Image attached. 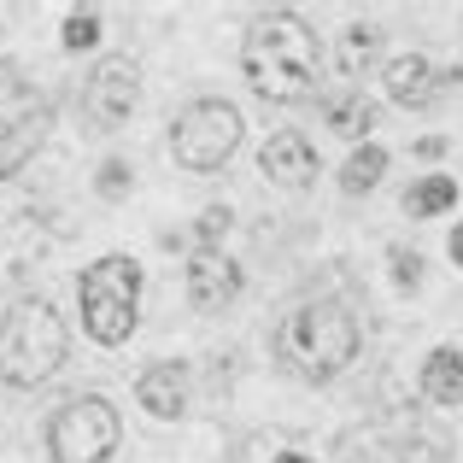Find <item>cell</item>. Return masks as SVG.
<instances>
[{"label": "cell", "instance_id": "cell-9", "mask_svg": "<svg viewBox=\"0 0 463 463\" xmlns=\"http://www.w3.org/2000/svg\"><path fill=\"white\" fill-rule=\"evenodd\" d=\"M241 288H247V276H241V264L229 259V252L200 247L188 259V299H194V311H229L241 299Z\"/></svg>", "mask_w": 463, "mask_h": 463}, {"label": "cell", "instance_id": "cell-13", "mask_svg": "<svg viewBox=\"0 0 463 463\" xmlns=\"http://www.w3.org/2000/svg\"><path fill=\"white\" fill-rule=\"evenodd\" d=\"M136 399H141L147 417L176 422L182 411H188V370H182V364H147L141 382H136Z\"/></svg>", "mask_w": 463, "mask_h": 463}, {"label": "cell", "instance_id": "cell-14", "mask_svg": "<svg viewBox=\"0 0 463 463\" xmlns=\"http://www.w3.org/2000/svg\"><path fill=\"white\" fill-rule=\"evenodd\" d=\"M323 124L335 129V136H346L352 147H364V141H370V129L382 124V106L364 100L358 89H346V94H323Z\"/></svg>", "mask_w": 463, "mask_h": 463}, {"label": "cell", "instance_id": "cell-7", "mask_svg": "<svg viewBox=\"0 0 463 463\" xmlns=\"http://www.w3.org/2000/svg\"><path fill=\"white\" fill-rule=\"evenodd\" d=\"M241 136H247V124H241V112L229 100H188L176 112V124H170V153L194 176H217L235 158Z\"/></svg>", "mask_w": 463, "mask_h": 463}, {"label": "cell", "instance_id": "cell-6", "mask_svg": "<svg viewBox=\"0 0 463 463\" xmlns=\"http://www.w3.org/2000/svg\"><path fill=\"white\" fill-rule=\"evenodd\" d=\"M124 446V422L106 393H71L47 417V458L53 463H112Z\"/></svg>", "mask_w": 463, "mask_h": 463}, {"label": "cell", "instance_id": "cell-1", "mask_svg": "<svg viewBox=\"0 0 463 463\" xmlns=\"http://www.w3.org/2000/svg\"><path fill=\"white\" fill-rule=\"evenodd\" d=\"M241 71L264 106H299L317 94L323 47L299 12H259L241 35Z\"/></svg>", "mask_w": 463, "mask_h": 463}, {"label": "cell", "instance_id": "cell-20", "mask_svg": "<svg viewBox=\"0 0 463 463\" xmlns=\"http://www.w3.org/2000/svg\"><path fill=\"white\" fill-rule=\"evenodd\" d=\"M94 188H100L106 200H124V194H129V165H124V158H106L100 176H94Z\"/></svg>", "mask_w": 463, "mask_h": 463}, {"label": "cell", "instance_id": "cell-24", "mask_svg": "<svg viewBox=\"0 0 463 463\" xmlns=\"http://www.w3.org/2000/svg\"><path fill=\"white\" fill-rule=\"evenodd\" d=\"M446 252H452V264L463 270V217H458V229H452V241H446Z\"/></svg>", "mask_w": 463, "mask_h": 463}, {"label": "cell", "instance_id": "cell-4", "mask_svg": "<svg viewBox=\"0 0 463 463\" xmlns=\"http://www.w3.org/2000/svg\"><path fill=\"white\" fill-rule=\"evenodd\" d=\"M77 306H82V328L100 346H124L141 323V264L129 252H106L77 276Z\"/></svg>", "mask_w": 463, "mask_h": 463}, {"label": "cell", "instance_id": "cell-2", "mask_svg": "<svg viewBox=\"0 0 463 463\" xmlns=\"http://www.w3.org/2000/svg\"><path fill=\"white\" fill-rule=\"evenodd\" d=\"M358 346H364V328H358V311L346 299H299L276 323V364L311 387L346 375Z\"/></svg>", "mask_w": 463, "mask_h": 463}, {"label": "cell", "instance_id": "cell-3", "mask_svg": "<svg viewBox=\"0 0 463 463\" xmlns=\"http://www.w3.org/2000/svg\"><path fill=\"white\" fill-rule=\"evenodd\" d=\"M71 358V335L65 317L47 299H18L0 317V382L6 387H42L65 370Z\"/></svg>", "mask_w": 463, "mask_h": 463}, {"label": "cell", "instance_id": "cell-16", "mask_svg": "<svg viewBox=\"0 0 463 463\" xmlns=\"http://www.w3.org/2000/svg\"><path fill=\"white\" fill-rule=\"evenodd\" d=\"M422 393L434 405H463V352L458 346H434L422 358Z\"/></svg>", "mask_w": 463, "mask_h": 463}, {"label": "cell", "instance_id": "cell-5", "mask_svg": "<svg viewBox=\"0 0 463 463\" xmlns=\"http://www.w3.org/2000/svg\"><path fill=\"white\" fill-rule=\"evenodd\" d=\"M47 129H53V100L24 77L18 59H0V182L42 153Z\"/></svg>", "mask_w": 463, "mask_h": 463}, {"label": "cell", "instance_id": "cell-25", "mask_svg": "<svg viewBox=\"0 0 463 463\" xmlns=\"http://www.w3.org/2000/svg\"><path fill=\"white\" fill-rule=\"evenodd\" d=\"M276 463H317V458H306V452H282Z\"/></svg>", "mask_w": 463, "mask_h": 463}, {"label": "cell", "instance_id": "cell-21", "mask_svg": "<svg viewBox=\"0 0 463 463\" xmlns=\"http://www.w3.org/2000/svg\"><path fill=\"white\" fill-rule=\"evenodd\" d=\"M417 282H422V259H417V252H405V247H393V288H399V294H411Z\"/></svg>", "mask_w": 463, "mask_h": 463}, {"label": "cell", "instance_id": "cell-8", "mask_svg": "<svg viewBox=\"0 0 463 463\" xmlns=\"http://www.w3.org/2000/svg\"><path fill=\"white\" fill-rule=\"evenodd\" d=\"M141 106V71L129 53H112L94 65V77L82 82V118H89V129H100V136H112V129H124L129 118H136Z\"/></svg>", "mask_w": 463, "mask_h": 463}, {"label": "cell", "instance_id": "cell-22", "mask_svg": "<svg viewBox=\"0 0 463 463\" xmlns=\"http://www.w3.org/2000/svg\"><path fill=\"white\" fill-rule=\"evenodd\" d=\"M217 235H229V205H205L200 212V247H212Z\"/></svg>", "mask_w": 463, "mask_h": 463}, {"label": "cell", "instance_id": "cell-12", "mask_svg": "<svg viewBox=\"0 0 463 463\" xmlns=\"http://www.w3.org/2000/svg\"><path fill=\"white\" fill-rule=\"evenodd\" d=\"M382 89H387V100H393V106H411V112H422V106H429L434 94L446 89V82H440V71H434V59L399 53V59H387Z\"/></svg>", "mask_w": 463, "mask_h": 463}, {"label": "cell", "instance_id": "cell-18", "mask_svg": "<svg viewBox=\"0 0 463 463\" xmlns=\"http://www.w3.org/2000/svg\"><path fill=\"white\" fill-rule=\"evenodd\" d=\"M452 205H458V176H440V170L405 188V217H440Z\"/></svg>", "mask_w": 463, "mask_h": 463}, {"label": "cell", "instance_id": "cell-11", "mask_svg": "<svg viewBox=\"0 0 463 463\" xmlns=\"http://www.w3.org/2000/svg\"><path fill=\"white\" fill-rule=\"evenodd\" d=\"M259 170H264V182H276V188H288V194H299V188H311L317 182V147L299 129H282V136H270L264 141V153H259Z\"/></svg>", "mask_w": 463, "mask_h": 463}, {"label": "cell", "instance_id": "cell-19", "mask_svg": "<svg viewBox=\"0 0 463 463\" xmlns=\"http://www.w3.org/2000/svg\"><path fill=\"white\" fill-rule=\"evenodd\" d=\"M59 42H65V53H82V47H94V42H100V12H94V6L65 12V35H59Z\"/></svg>", "mask_w": 463, "mask_h": 463}, {"label": "cell", "instance_id": "cell-17", "mask_svg": "<svg viewBox=\"0 0 463 463\" xmlns=\"http://www.w3.org/2000/svg\"><path fill=\"white\" fill-rule=\"evenodd\" d=\"M382 176H387V147L382 141H364V147L346 153L335 182H340V194H370V188H382Z\"/></svg>", "mask_w": 463, "mask_h": 463}, {"label": "cell", "instance_id": "cell-10", "mask_svg": "<svg viewBox=\"0 0 463 463\" xmlns=\"http://www.w3.org/2000/svg\"><path fill=\"white\" fill-rule=\"evenodd\" d=\"M340 463H440V440L422 429H370L364 440H346Z\"/></svg>", "mask_w": 463, "mask_h": 463}, {"label": "cell", "instance_id": "cell-23", "mask_svg": "<svg viewBox=\"0 0 463 463\" xmlns=\"http://www.w3.org/2000/svg\"><path fill=\"white\" fill-rule=\"evenodd\" d=\"M440 153H446L440 136H422V141H417V158H440Z\"/></svg>", "mask_w": 463, "mask_h": 463}, {"label": "cell", "instance_id": "cell-15", "mask_svg": "<svg viewBox=\"0 0 463 463\" xmlns=\"http://www.w3.org/2000/svg\"><path fill=\"white\" fill-rule=\"evenodd\" d=\"M382 42H387V30L382 24H346V30L335 35V71L340 77H364V71L382 59Z\"/></svg>", "mask_w": 463, "mask_h": 463}]
</instances>
